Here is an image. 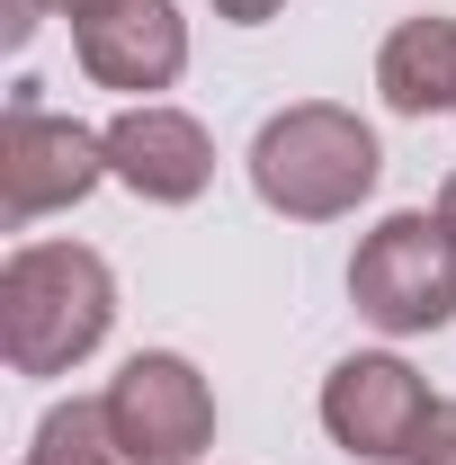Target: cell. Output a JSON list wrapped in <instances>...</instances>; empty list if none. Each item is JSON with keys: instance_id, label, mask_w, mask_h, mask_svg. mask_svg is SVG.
Listing matches in <instances>:
<instances>
[{"instance_id": "1", "label": "cell", "mask_w": 456, "mask_h": 465, "mask_svg": "<svg viewBox=\"0 0 456 465\" xmlns=\"http://www.w3.org/2000/svg\"><path fill=\"white\" fill-rule=\"evenodd\" d=\"M116 322V278L81 242H27L0 269V349L18 376H63Z\"/></svg>"}, {"instance_id": "2", "label": "cell", "mask_w": 456, "mask_h": 465, "mask_svg": "<svg viewBox=\"0 0 456 465\" xmlns=\"http://www.w3.org/2000/svg\"><path fill=\"white\" fill-rule=\"evenodd\" d=\"M376 171H385L376 134L349 108H332V99L278 108L260 125V143H251V188H260V206L286 215V224H332V215H349L376 188Z\"/></svg>"}, {"instance_id": "3", "label": "cell", "mask_w": 456, "mask_h": 465, "mask_svg": "<svg viewBox=\"0 0 456 465\" xmlns=\"http://www.w3.org/2000/svg\"><path fill=\"white\" fill-rule=\"evenodd\" d=\"M349 295H358V313L376 322V331H439L456 313V232L448 215H385V224L358 242V260H349Z\"/></svg>"}, {"instance_id": "4", "label": "cell", "mask_w": 456, "mask_h": 465, "mask_svg": "<svg viewBox=\"0 0 456 465\" xmlns=\"http://www.w3.org/2000/svg\"><path fill=\"white\" fill-rule=\"evenodd\" d=\"M99 411H108V439L125 448V465H188L215 439V394L179 349H134L99 394Z\"/></svg>"}, {"instance_id": "5", "label": "cell", "mask_w": 456, "mask_h": 465, "mask_svg": "<svg viewBox=\"0 0 456 465\" xmlns=\"http://www.w3.org/2000/svg\"><path fill=\"white\" fill-rule=\"evenodd\" d=\"M99 179H108V143L90 125L45 116L36 90L9 99V125H0V215L9 224H36L55 206H81Z\"/></svg>"}, {"instance_id": "6", "label": "cell", "mask_w": 456, "mask_h": 465, "mask_svg": "<svg viewBox=\"0 0 456 465\" xmlns=\"http://www.w3.org/2000/svg\"><path fill=\"white\" fill-rule=\"evenodd\" d=\"M430 385L402 367V358H385V349H358V358H341L332 376H322V430L341 439L358 465H402L411 457V439L430 430Z\"/></svg>"}, {"instance_id": "7", "label": "cell", "mask_w": 456, "mask_h": 465, "mask_svg": "<svg viewBox=\"0 0 456 465\" xmlns=\"http://www.w3.org/2000/svg\"><path fill=\"white\" fill-rule=\"evenodd\" d=\"M72 54L99 90H171L188 72V27L171 0H108L99 18L72 27Z\"/></svg>"}, {"instance_id": "8", "label": "cell", "mask_w": 456, "mask_h": 465, "mask_svg": "<svg viewBox=\"0 0 456 465\" xmlns=\"http://www.w3.org/2000/svg\"><path fill=\"white\" fill-rule=\"evenodd\" d=\"M108 143V171L144 197V206H188V197H206V179H215V143H206V125L179 108H125L99 134Z\"/></svg>"}, {"instance_id": "9", "label": "cell", "mask_w": 456, "mask_h": 465, "mask_svg": "<svg viewBox=\"0 0 456 465\" xmlns=\"http://www.w3.org/2000/svg\"><path fill=\"white\" fill-rule=\"evenodd\" d=\"M376 90H385L394 116L456 108V18H402L376 54Z\"/></svg>"}, {"instance_id": "10", "label": "cell", "mask_w": 456, "mask_h": 465, "mask_svg": "<svg viewBox=\"0 0 456 465\" xmlns=\"http://www.w3.org/2000/svg\"><path fill=\"white\" fill-rule=\"evenodd\" d=\"M18 465H125V448L108 439V411L99 403H55L36 420V448Z\"/></svg>"}, {"instance_id": "11", "label": "cell", "mask_w": 456, "mask_h": 465, "mask_svg": "<svg viewBox=\"0 0 456 465\" xmlns=\"http://www.w3.org/2000/svg\"><path fill=\"white\" fill-rule=\"evenodd\" d=\"M45 9H55V18H72V27H81V18H99L108 0H9V36H36V18H45Z\"/></svg>"}, {"instance_id": "12", "label": "cell", "mask_w": 456, "mask_h": 465, "mask_svg": "<svg viewBox=\"0 0 456 465\" xmlns=\"http://www.w3.org/2000/svg\"><path fill=\"white\" fill-rule=\"evenodd\" d=\"M402 465H456V403L430 411V430L411 439V457H402Z\"/></svg>"}, {"instance_id": "13", "label": "cell", "mask_w": 456, "mask_h": 465, "mask_svg": "<svg viewBox=\"0 0 456 465\" xmlns=\"http://www.w3.org/2000/svg\"><path fill=\"white\" fill-rule=\"evenodd\" d=\"M215 9H224V18H233V27H260V18H278V9H286V0H215Z\"/></svg>"}, {"instance_id": "14", "label": "cell", "mask_w": 456, "mask_h": 465, "mask_svg": "<svg viewBox=\"0 0 456 465\" xmlns=\"http://www.w3.org/2000/svg\"><path fill=\"white\" fill-rule=\"evenodd\" d=\"M439 215H448V232H456V179H448V188H439Z\"/></svg>"}]
</instances>
